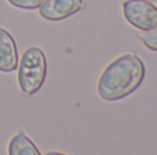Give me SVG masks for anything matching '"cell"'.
Listing matches in <instances>:
<instances>
[{
    "instance_id": "7",
    "label": "cell",
    "mask_w": 157,
    "mask_h": 155,
    "mask_svg": "<svg viewBox=\"0 0 157 155\" xmlns=\"http://www.w3.org/2000/svg\"><path fill=\"white\" fill-rule=\"evenodd\" d=\"M141 41L144 43V45L150 51L157 52V26L153 29L144 32L141 34Z\"/></svg>"
},
{
    "instance_id": "9",
    "label": "cell",
    "mask_w": 157,
    "mask_h": 155,
    "mask_svg": "<svg viewBox=\"0 0 157 155\" xmlns=\"http://www.w3.org/2000/svg\"><path fill=\"white\" fill-rule=\"evenodd\" d=\"M44 155H66V154L59 153V151H50V153H47V154H44Z\"/></svg>"
},
{
    "instance_id": "8",
    "label": "cell",
    "mask_w": 157,
    "mask_h": 155,
    "mask_svg": "<svg viewBox=\"0 0 157 155\" xmlns=\"http://www.w3.org/2000/svg\"><path fill=\"white\" fill-rule=\"evenodd\" d=\"M13 7L21 8V10H37L44 0H7Z\"/></svg>"
},
{
    "instance_id": "5",
    "label": "cell",
    "mask_w": 157,
    "mask_h": 155,
    "mask_svg": "<svg viewBox=\"0 0 157 155\" xmlns=\"http://www.w3.org/2000/svg\"><path fill=\"white\" fill-rule=\"evenodd\" d=\"M18 62L19 56L15 40L7 29L0 27V71L13 73L18 67Z\"/></svg>"
},
{
    "instance_id": "4",
    "label": "cell",
    "mask_w": 157,
    "mask_h": 155,
    "mask_svg": "<svg viewBox=\"0 0 157 155\" xmlns=\"http://www.w3.org/2000/svg\"><path fill=\"white\" fill-rule=\"evenodd\" d=\"M83 8V0H44L39 7V14L46 21L59 22L77 14Z\"/></svg>"
},
{
    "instance_id": "10",
    "label": "cell",
    "mask_w": 157,
    "mask_h": 155,
    "mask_svg": "<svg viewBox=\"0 0 157 155\" xmlns=\"http://www.w3.org/2000/svg\"><path fill=\"white\" fill-rule=\"evenodd\" d=\"M146 2H149V3H152V4L157 5V0H146Z\"/></svg>"
},
{
    "instance_id": "3",
    "label": "cell",
    "mask_w": 157,
    "mask_h": 155,
    "mask_svg": "<svg viewBox=\"0 0 157 155\" xmlns=\"http://www.w3.org/2000/svg\"><path fill=\"white\" fill-rule=\"evenodd\" d=\"M123 15L131 26L147 32L157 26V7L146 0H124Z\"/></svg>"
},
{
    "instance_id": "6",
    "label": "cell",
    "mask_w": 157,
    "mask_h": 155,
    "mask_svg": "<svg viewBox=\"0 0 157 155\" xmlns=\"http://www.w3.org/2000/svg\"><path fill=\"white\" fill-rule=\"evenodd\" d=\"M8 155H41L36 144L24 131H19L8 142Z\"/></svg>"
},
{
    "instance_id": "2",
    "label": "cell",
    "mask_w": 157,
    "mask_h": 155,
    "mask_svg": "<svg viewBox=\"0 0 157 155\" xmlns=\"http://www.w3.org/2000/svg\"><path fill=\"white\" fill-rule=\"evenodd\" d=\"M17 69L19 89L28 96L39 92L47 77V59L43 49L39 47L26 48Z\"/></svg>"
},
{
    "instance_id": "1",
    "label": "cell",
    "mask_w": 157,
    "mask_h": 155,
    "mask_svg": "<svg viewBox=\"0 0 157 155\" xmlns=\"http://www.w3.org/2000/svg\"><path fill=\"white\" fill-rule=\"evenodd\" d=\"M145 63L134 52L112 60L98 80V95L106 102H116L134 93L145 78Z\"/></svg>"
}]
</instances>
